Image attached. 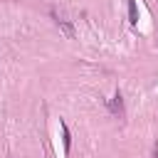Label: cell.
<instances>
[{"mask_svg":"<svg viewBox=\"0 0 158 158\" xmlns=\"http://www.w3.org/2000/svg\"><path fill=\"white\" fill-rule=\"evenodd\" d=\"M52 17H54V22H57V25H59V27L67 32V37H74V27L69 25V20H67V17H62L57 10H52Z\"/></svg>","mask_w":158,"mask_h":158,"instance_id":"obj_1","label":"cell"},{"mask_svg":"<svg viewBox=\"0 0 158 158\" xmlns=\"http://www.w3.org/2000/svg\"><path fill=\"white\" fill-rule=\"evenodd\" d=\"M106 106H109L111 114H118V116H121V114H123V96H121V94H114Z\"/></svg>","mask_w":158,"mask_h":158,"instance_id":"obj_2","label":"cell"},{"mask_svg":"<svg viewBox=\"0 0 158 158\" xmlns=\"http://www.w3.org/2000/svg\"><path fill=\"white\" fill-rule=\"evenodd\" d=\"M128 17H131L133 25L138 22V7H136V0H128Z\"/></svg>","mask_w":158,"mask_h":158,"instance_id":"obj_3","label":"cell"},{"mask_svg":"<svg viewBox=\"0 0 158 158\" xmlns=\"http://www.w3.org/2000/svg\"><path fill=\"white\" fill-rule=\"evenodd\" d=\"M59 126H62V136H64V153H69V146H72V141H69V128H67L64 121H62Z\"/></svg>","mask_w":158,"mask_h":158,"instance_id":"obj_4","label":"cell"}]
</instances>
